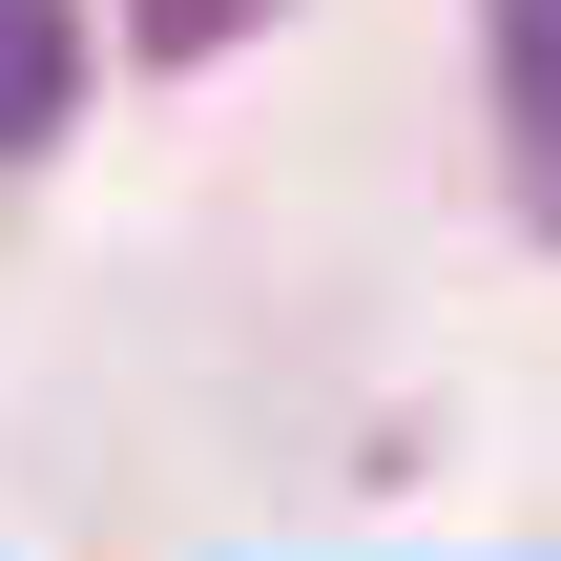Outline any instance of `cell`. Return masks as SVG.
Wrapping results in <instances>:
<instances>
[{"label":"cell","mask_w":561,"mask_h":561,"mask_svg":"<svg viewBox=\"0 0 561 561\" xmlns=\"http://www.w3.org/2000/svg\"><path fill=\"white\" fill-rule=\"evenodd\" d=\"M250 21H271V0H125V42H146V62H208V42H250Z\"/></svg>","instance_id":"3"},{"label":"cell","mask_w":561,"mask_h":561,"mask_svg":"<svg viewBox=\"0 0 561 561\" xmlns=\"http://www.w3.org/2000/svg\"><path fill=\"white\" fill-rule=\"evenodd\" d=\"M62 104H83V21L62 0H0V146H42Z\"/></svg>","instance_id":"1"},{"label":"cell","mask_w":561,"mask_h":561,"mask_svg":"<svg viewBox=\"0 0 561 561\" xmlns=\"http://www.w3.org/2000/svg\"><path fill=\"white\" fill-rule=\"evenodd\" d=\"M500 83H520V167L561 208V0H500Z\"/></svg>","instance_id":"2"}]
</instances>
